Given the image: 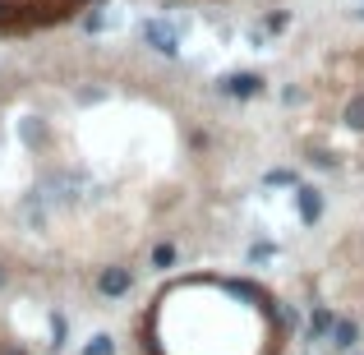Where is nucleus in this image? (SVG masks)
<instances>
[{
  "mask_svg": "<svg viewBox=\"0 0 364 355\" xmlns=\"http://www.w3.org/2000/svg\"><path fill=\"white\" fill-rule=\"evenodd\" d=\"M129 282H134L129 267H107V272L97 277V291L102 295H124V291H129Z\"/></svg>",
  "mask_w": 364,
  "mask_h": 355,
  "instance_id": "20e7f679",
  "label": "nucleus"
},
{
  "mask_svg": "<svg viewBox=\"0 0 364 355\" xmlns=\"http://www.w3.org/2000/svg\"><path fill=\"white\" fill-rule=\"evenodd\" d=\"M0 355H28V351H18V346H0Z\"/></svg>",
  "mask_w": 364,
  "mask_h": 355,
  "instance_id": "9d476101",
  "label": "nucleus"
},
{
  "mask_svg": "<svg viewBox=\"0 0 364 355\" xmlns=\"http://www.w3.org/2000/svg\"><path fill=\"white\" fill-rule=\"evenodd\" d=\"M171 263H176V249H171V245H157V249H152V267H171Z\"/></svg>",
  "mask_w": 364,
  "mask_h": 355,
  "instance_id": "1a4fd4ad",
  "label": "nucleus"
},
{
  "mask_svg": "<svg viewBox=\"0 0 364 355\" xmlns=\"http://www.w3.org/2000/svg\"><path fill=\"white\" fill-rule=\"evenodd\" d=\"M332 323H337V319H332L328 309H318V314H314V337H328V332H332Z\"/></svg>",
  "mask_w": 364,
  "mask_h": 355,
  "instance_id": "6e6552de",
  "label": "nucleus"
},
{
  "mask_svg": "<svg viewBox=\"0 0 364 355\" xmlns=\"http://www.w3.org/2000/svg\"><path fill=\"white\" fill-rule=\"evenodd\" d=\"M74 5H79V0H74Z\"/></svg>",
  "mask_w": 364,
  "mask_h": 355,
  "instance_id": "f8f14e48",
  "label": "nucleus"
},
{
  "mask_svg": "<svg viewBox=\"0 0 364 355\" xmlns=\"http://www.w3.org/2000/svg\"><path fill=\"white\" fill-rule=\"evenodd\" d=\"M0 286H5V267H0Z\"/></svg>",
  "mask_w": 364,
  "mask_h": 355,
  "instance_id": "9b49d317",
  "label": "nucleus"
},
{
  "mask_svg": "<svg viewBox=\"0 0 364 355\" xmlns=\"http://www.w3.org/2000/svg\"><path fill=\"white\" fill-rule=\"evenodd\" d=\"M355 341H360V328L350 319H337V323H332V346H337V351H350Z\"/></svg>",
  "mask_w": 364,
  "mask_h": 355,
  "instance_id": "39448f33",
  "label": "nucleus"
},
{
  "mask_svg": "<svg viewBox=\"0 0 364 355\" xmlns=\"http://www.w3.org/2000/svg\"><path fill=\"white\" fill-rule=\"evenodd\" d=\"M346 124H350V129H364V92H360V97H350V107H346Z\"/></svg>",
  "mask_w": 364,
  "mask_h": 355,
  "instance_id": "0eeeda50",
  "label": "nucleus"
},
{
  "mask_svg": "<svg viewBox=\"0 0 364 355\" xmlns=\"http://www.w3.org/2000/svg\"><path fill=\"white\" fill-rule=\"evenodd\" d=\"M222 92H231V97H258L263 79L258 74H231V79H222Z\"/></svg>",
  "mask_w": 364,
  "mask_h": 355,
  "instance_id": "7ed1b4c3",
  "label": "nucleus"
},
{
  "mask_svg": "<svg viewBox=\"0 0 364 355\" xmlns=\"http://www.w3.org/2000/svg\"><path fill=\"white\" fill-rule=\"evenodd\" d=\"M143 42H148L152 51H161V55H176V51H180L176 28H171V23H161V18H148V23H143Z\"/></svg>",
  "mask_w": 364,
  "mask_h": 355,
  "instance_id": "f257e3e1",
  "label": "nucleus"
},
{
  "mask_svg": "<svg viewBox=\"0 0 364 355\" xmlns=\"http://www.w3.org/2000/svg\"><path fill=\"white\" fill-rule=\"evenodd\" d=\"M83 355H116V341H111L107 332H97V337H92L88 346H83Z\"/></svg>",
  "mask_w": 364,
  "mask_h": 355,
  "instance_id": "423d86ee",
  "label": "nucleus"
},
{
  "mask_svg": "<svg viewBox=\"0 0 364 355\" xmlns=\"http://www.w3.org/2000/svg\"><path fill=\"white\" fill-rule=\"evenodd\" d=\"M295 203H300V222H304V226L318 222V213H323V194H318L314 185H300V189H295Z\"/></svg>",
  "mask_w": 364,
  "mask_h": 355,
  "instance_id": "f03ea898",
  "label": "nucleus"
}]
</instances>
